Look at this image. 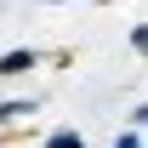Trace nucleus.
Masks as SVG:
<instances>
[{
	"instance_id": "nucleus-1",
	"label": "nucleus",
	"mask_w": 148,
	"mask_h": 148,
	"mask_svg": "<svg viewBox=\"0 0 148 148\" xmlns=\"http://www.w3.org/2000/svg\"><path fill=\"white\" fill-rule=\"evenodd\" d=\"M46 57L34 51V46H12V51L0 57V80H17V74H29V69H40Z\"/></svg>"
},
{
	"instance_id": "nucleus-2",
	"label": "nucleus",
	"mask_w": 148,
	"mask_h": 148,
	"mask_svg": "<svg viewBox=\"0 0 148 148\" xmlns=\"http://www.w3.org/2000/svg\"><path fill=\"white\" fill-rule=\"evenodd\" d=\"M40 114V97H6L0 103V125H17V120H34Z\"/></svg>"
},
{
	"instance_id": "nucleus-3",
	"label": "nucleus",
	"mask_w": 148,
	"mask_h": 148,
	"mask_svg": "<svg viewBox=\"0 0 148 148\" xmlns=\"http://www.w3.org/2000/svg\"><path fill=\"white\" fill-rule=\"evenodd\" d=\"M46 148H86V137H80L74 125H63V131H51V137H46Z\"/></svg>"
},
{
	"instance_id": "nucleus-4",
	"label": "nucleus",
	"mask_w": 148,
	"mask_h": 148,
	"mask_svg": "<svg viewBox=\"0 0 148 148\" xmlns=\"http://www.w3.org/2000/svg\"><path fill=\"white\" fill-rule=\"evenodd\" d=\"M114 148H143V131H131V125H125L120 137H114Z\"/></svg>"
},
{
	"instance_id": "nucleus-5",
	"label": "nucleus",
	"mask_w": 148,
	"mask_h": 148,
	"mask_svg": "<svg viewBox=\"0 0 148 148\" xmlns=\"http://www.w3.org/2000/svg\"><path fill=\"white\" fill-rule=\"evenodd\" d=\"M51 6H103V0H51Z\"/></svg>"
}]
</instances>
